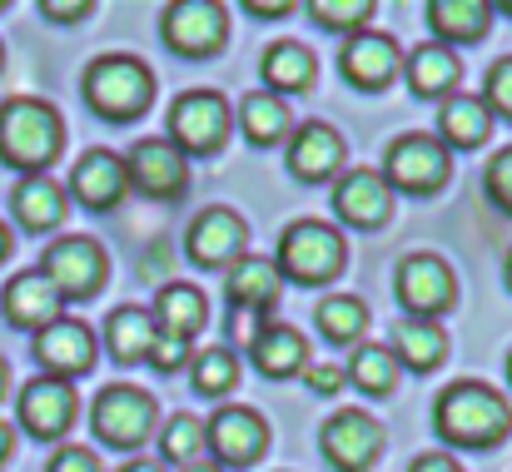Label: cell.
Returning <instances> with one entry per match:
<instances>
[{
    "label": "cell",
    "mask_w": 512,
    "mask_h": 472,
    "mask_svg": "<svg viewBox=\"0 0 512 472\" xmlns=\"http://www.w3.org/2000/svg\"><path fill=\"white\" fill-rule=\"evenodd\" d=\"M75 413H80V398H75V383H65V378H30L25 388H20V398H15V418H20V428L30 433V438H60V433H70V423H75Z\"/></svg>",
    "instance_id": "obj_10"
},
{
    "label": "cell",
    "mask_w": 512,
    "mask_h": 472,
    "mask_svg": "<svg viewBox=\"0 0 512 472\" xmlns=\"http://www.w3.org/2000/svg\"><path fill=\"white\" fill-rule=\"evenodd\" d=\"M388 353H393V363H408L413 373H433L448 358V333L428 318H398Z\"/></svg>",
    "instance_id": "obj_25"
},
{
    "label": "cell",
    "mask_w": 512,
    "mask_h": 472,
    "mask_svg": "<svg viewBox=\"0 0 512 472\" xmlns=\"http://www.w3.org/2000/svg\"><path fill=\"white\" fill-rule=\"evenodd\" d=\"M5 254H10V229L0 224V259H5Z\"/></svg>",
    "instance_id": "obj_50"
},
{
    "label": "cell",
    "mask_w": 512,
    "mask_h": 472,
    "mask_svg": "<svg viewBox=\"0 0 512 472\" xmlns=\"http://www.w3.org/2000/svg\"><path fill=\"white\" fill-rule=\"evenodd\" d=\"M348 383L363 388V393H373V398L393 393V383H398V363H393V353H388L383 343H358L353 358H348Z\"/></svg>",
    "instance_id": "obj_34"
},
{
    "label": "cell",
    "mask_w": 512,
    "mask_h": 472,
    "mask_svg": "<svg viewBox=\"0 0 512 472\" xmlns=\"http://www.w3.org/2000/svg\"><path fill=\"white\" fill-rule=\"evenodd\" d=\"M234 383H239V358H234L224 343H214V348H204V353L194 358V388H199L204 398H224Z\"/></svg>",
    "instance_id": "obj_35"
},
{
    "label": "cell",
    "mask_w": 512,
    "mask_h": 472,
    "mask_svg": "<svg viewBox=\"0 0 512 472\" xmlns=\"http://www.w3.org/2000/svg\"><path fill=\"white\" fill-rule=\"evenodd\" d=\"M259 70H264V85L279 90V95H294V90H309V85H314V55H309V45H299V40L269 45L264 60H259Z\"/></svg>",
    "instance_id": "obj_29"
},
{
    "label": "cell",
    "mask_w": 512,
    "mask_h": 472,
    "mask_svg": "<svg viewBox=\"0 0 512 472\" xmlns=\"http://www.w3.org/2000/svg\"><path fill=\"white\" fill-rule=\"evenodd\" d=\"M45 472H100V458L90 448H60Z\"/></svg>",
    "instance_id": "obj_41"
},
{
    "label": "cell",
    "mask_w": 512,
    "mask_h": 472,
    "mask_svg": "<svg viewBox=\"0 0 512 472\" xmlns=\"http://www.w3.org/2000/svg\"><path fill=\"white\" fill-rule=\"evenodd\" d=\"M65 145V120L55 115V105L15 95L0 105V159L20 174H40Z\"/></svg>",
    "instance_id": "obj_2"
},
{
    "label": "cell",
    "mask_w": 512,
    "mask_h": 472,
    "mask_svg": "<svg viewBox=\"0 0 512 472\" xmlns=\"http://www.w3.org/2000/svg\"><path fill=\"white\" fill-rule=\"evenodd\" d=\"M433 428H438L453 448H493V443L508 438L512 408L498 388L463 378V383L443 388V398H438V408H433Z\"/></svg>",
    "instance_id": "obj_1"
},
{
    "label": "cell",
    "mask_w": 512,
    "mask_h": 472,
    "mask_svg": "<svg viewBox=\"0 0 512 472\" xmlns=\"http://www.w3.org/2000/svg\"><path fill=\"white\" fill-rule=\"evenodd\" d=\"M184 472H224V468H219V463H209V458H199V463H189Z\"/></svg>",
    "instance_id": "obj_47"
},
{
    "label": "cell",
    "mask_w": 512,
    "mask_h": 472,
    "mask_svg": "<svg viewBox=\"0 0 512 472\" xmlns=\"http://www.w3.org/2000/svg\"><path fill=\"white\" fill-rule=\"evenodd\" d=\"M40 10H45L50 20H75V15H90L95 5H90V0H75V5H60V0H45Z\"/></svg>",
    "instance_id": "obj_43"
},
{
    "label": "cell",
    "mask_w": 512,
    "mask_h": 472,
    "mask_svg": "<svg viewBox=\"0 0 512 472\" xmlns=\"http://www.w3.org/2000/svg\"><path fill=\"white\" fill-rule=\"evenodd\" d=\"M130 179H125V159L110 155V150H85L70 169V194L85 204V209H115L125 199Z\"/></svg>",
    "instance_id": "obj_18"
},
{
    "label": "cell",
    "mask_w": 512,
    "mask_h": 472,
    "mask_svg": "<svg viewBox=\"0 0 512 472\" xmlns=\"http://www.w3.org/2000/svg\"><path fill=\"white\" fill-rule=\"evenodd\" d=\"M5 388H10V363L0 358V398H5Z\"/></svg>",
    "instance_id": "obj_49"
},
{
    "label": "cell",
    "mask_w": 512,
    "mask_h": 472,
    "mask_svg": "<svg viewBox=\"0 0 512 472\" xmlns=\"http://www.w3.org/2000/svg\"><path fill=\"white\" fill-rule=\"evenodd\" d=\"M90 423H95V438L110 443V448H135L155 433V398L135 383H110L95 408H90Z\"/></svg>",
    "instance_id": "obj_6"
},
{
    "label": "cell",
    "mask_w": 512,
    "mask_h": 472,
    "mask_svg": "<svg viewBox=\"0 0 512 472\" xmlns=\"http://www.w3.org/2000/svg\"><path fill=\"white\" fill-rule=\"evenodd\" d=\"M483 105H488V115L498 110V115H508V120H512V55H508V60H498V65L488 70V90H483Z\"/></svg>",
    "instance_id": "obj_39"
},
{
    "label": "cell",
    "mask_w": 512,
    "mask_h": 472,
    "mask_svg": "<svg viewBox=\"0 0 512 472\" xmlns=\"http://www.w3.org/2000/svg\"><path fill=\"white\" fill-rule=\"evenodd\" d=\"M339 164H343L339 130H329V125H319V120L304 125V130H294V140H289V174H294V179L314 184V179H329Z\"/></svg>",
    "instance_id": "obj_21"
},
{
    "label": "cell",
    "mask_w": 512,
    "mask_h": 472,
    "mask_svg": "<svg viewBox=\"0 0 512 472\" xmlns=\"http://www.w3.org/2000/svg\"><path fill=\"white\" fill-rule=\"evenodd\" d=\"M393 289H398V299H403L408 318H428V323H433L438 314H448L453 299H458L453 269H448L438 254H408V259L398 264Z\"/></svg>",
    "instance_id": "obj_8"
},
{
    "label": "cell",
    "mask_w": 512,
    "mask_h": 472,
    "mask_svg": "<svg viewBox=\"0 0 512 472\" xmlns=\"http://www.w3.org/2000/svg\"><path fill=\"white\" fill-rule=\"evenodd\" d=\"M493 5L483 0H428V20L443 40H483Z\"/></svg>",
    "instance_id": "obj_31"
},
{
    "label": "cell",
    "mask_w": 512,
    "mask_h": 472,
    "mask_svg": "<svg viewBox=\"0 0 512 472\" xmlns=\"http://www.w3.org/2000/svg\"><path fill=\"white\" fill-rule=\"evenodd\" d=\"M294 5H259V0H249V15H289Z\"/></svg>",
    "instance_id": "obj_45"
},
{
    "label": "cell",
    "mask_w": 512,
    "mask_h": 472,
    "mask_svg": "<svg viewBox=\"0 0 512 472\" xmlns=\"http://www.w3.org/2000/svg\"><path fill=\"white\" fill-rule=\"evenodd\" d=\"M309 15L324 25V30H363V20L373 15V0H314Z\"/></svg>",
    "instance_id": "obj_37"
},
{
    "label": "cell",
    "mask_w": 512,
    "mask_h": 472,
    "mask_svg": "<svg viewBox=\"0 0 512 472\" xmlns=\"http://www.w3.org/2000/svg\"><path fill=\"white\" fill-rule=\"evenodd\" d=\"M125 179L150 199H174L189 189V159L170 140H135V150L125 155Z\"/></svg>",
    "instance_id": "obj_14"
},
{
    "label": "cell",
    "mask_w": 512,
    "mask_h": 472,
    "mask_svg": "<svg viewBox=\"0 0 512 472\" xmlns=\"http://www.w3.org/2000/svg\"><path fill=\"white\" fill-rule=\"evenodd\" d=\"M244 244H249V229L234 209H204L184 239V249L199 269H229L234 259H244Z\"/></svg>",
    "instance_id": "obj_15"
},
{
    "label": "cell",
    "mask_w": 512,
    "mask_h": 472,
    "mask_svg": "<svg viewBox=\"0 0 512 472\" xmlns=\"http://www.w3.org/2000/svg\"><path fill=\"white\" fill-rule=\"evenodd\" d=\"M35 358L50 378H75L95 363V333L80 323V318H55L35 333Z\"/></svg>",
    "instance_id": "obj_16"
},
{
    "label": "cell",
    "mask_w": 512,
    "mask_h": 472,
    "mask_svg": "<svg viewBox=\"0 0 512 472\" xmlns=\"http://www.w3.org/2000/svg\"><path fill=\"white\" fill-rule=\"evenodd\" d=\"M493 130V115L478 95H448L443 100V115H438V145L443 150H478Z\"/></svg>",
    "instance_id": "obj_24"
},
{
    "label": "cell",
    "mask_w": 512,
    "mask_h": 472,
    "mask_svg": "<svg viewBox=\"0 0 512 472\" xmlns=\"http://www.w3.org/2000/svg\"><path fill=\"white\" fill-rule=\"evenodd\" d=\"M458 55L448 45H418L408 60H403V75H408V90L418 100H433V95H448L458 85Z\"/></svg>",
    "instance_id": "obj_28"
},
{
    "label": "cell",
    "mask_w": 512,
    "mask_h": 472,
    "mask_svg": "<svg viewBox=\"0 0 512 472\" xmlns=\"http://www.w3.org/2000/svg\"><path fill=\"white\" fill-rule=\"evenodd\" d=\"M503 15H512V0H508V5H503Z\"/></svg>",
    "instance_id": "obj_53"
},
{
    "label": "cell",
    "mask_w": 512,
    "mask_h": 472,
    "mask_svg": "<svg viewBox=\"0 0 512 472\" xmlns=\"http://www.w3.org/2000/svg\"><path fill=\"white\" fill-rule=\"evenodd\" d=\"M398 45L388 40V35H378V30H358V35H348L343 40V55H339V70L358 85V90H378V85H388L393 75H398Z\"/></svg>",
    "instance_id": "obj_19"
},
{
    "label": "cell",
    "mask_w": 512,
    "mask_h": 472,
    "mask_svg": "<svg viewBox=\"0 0 512 472\" xmlns=\"http://www.w3.org/2000/svg\"><path fill=\"white\" fill-rule=\"evenodd\" d=\"M249 358H254L259 373L289 378V373H299V368L309 363V338H304L299 328H289V323H264V328L249 338Z\"/></svg>",
    "instance_id": "obj_23"
},
{
    "label": "cell",
    "mask_w": 512,
    "mask_h": 472,
    "mask_svg": "<svg viewBox=\"0 0 512 472\" xmlns=\"http://www.w3.org/2000/svg\"><path fill=\"white\" fill-rule=\"evenodd\" d=\"M319 443H324V458L339 472H368L373 458L383 453V428H378V418H368L363 408H343V413H334V418L324 423Z\"/></svg>",
    "instance_id": "obj_11"
},
{
    "label": "cell",
    "mask_w": 512,
    "mask_h": 472,
    "mask_svg": "<svg viewBox=\"0 0 512 472\" xmlns=\"http://www.w3.org/2000/svg\"><path fill=\"white\" fill-rule=\"evenodd\" d=\"M40 274L50 279V289H55L60 299H90V294L105 284L110 259H105V249H100L90 234H65V239H55V244L45 249Z\"/></svg>",
    "instance_id": "obj_5"
},
{
    "label": "cell",
    "mask_w": 512,
    "mask_h": 472,
    "mask_svg": "<svg viewBox=\"0 0 512 472\" xmlns=\"http://www.w3.org/2000/svg\"><path fill=\"white\" fill-rule=\"evenodd\" d=\"M0 304H5V318H10L15 328H30V333H40L45 323L65 318V299L50 289V279H45L40 269H30V274H15V279L5 284Z\"/></svg>",
    "instance_id": "obj_20"
},
{
    "label": "cell",
    "mask_w": 512,
    "mask_h": 472,
    "mask_svg": "<svg viewBox=\"0 0 512 472\" xmlns=\"http://www.w3.org/2000/svg\"><path fill=\"white\" fill-rule=\"evenodd\" d=\"M448 150L433 140V135H398L388 145V159H383V184L388 189H408V194H433L443 189L448 179Z\"/></svg>",
    "instance_id": "obj_9"
},
{
    "label": "cell",
    "mask_w": 512,
    "mask_h": 472,
    "mask_svg": "<svg viewBox=\"0 0 512 472\" xmlns=\"http://www.w3.org/2000/svg\"><path fill=\"white\" fill-rule=\"evenodd\" d=\"M229 35V10L214 0H179L165 10V45L174 55H214Z\"/></svg>",
    "instance_id": "obj_12"
},
{
    "label": "cell",
    "mask_w": 512,
    "mask_h": 472,
    "mask_svg": "<svg viewBox=\"0 0 512 472\" xmlns=\"http://www.w3.org/2000/svg\"><path fill=\"white\" fill-rule=\"evenodd\" d=\"M204 448L214 458H224L229 468H249L269 448V423L254 408H219L204 423Z\"/></svg>",
    "instance_id": "obj_13"
},
{
    "label": "cell",
    "mask_w": 512,
    "mask_h": 472,
    "mask_svg": "<svg viewBox=\"0 0 512 472\" xmlns=\"http://www.w3.org/2000/svg\"><path fill=\"white\" fill-rule=\"evenodd\" d=\"M0 10H5V5H0Z\"/></svg>",
    "instance_id": "obj_54"
},
{
    "label": "cell",
    "mask_w": 512,
    "mask_h": 472,
    "mask_svg": "<svg viewBox=\"0 0 512 472\" xmlns=\"http://www.w3.org/2000/svg\"><path fill=\"white\" fill-rule=\"evenodd\" d=\"M309 388H314V393H339V388H343V373L334 368V363H319V368L309 373Z\"/></svg>",
    "instance_id": "obj_42"
},
{
    "label": "cell",
    "mask_w": 512,
    "mask_h": 472,
    "mask_svg": "<svg viewBox=\"0 0 512 472\" xmlns=\"http://www.w3.org/2000/svg\"><path fill=\"white\" fill-rule=\"evenodd\" d=\"M184 358H189V338H179V333H155L145 363L160 368V373H174V368H184Z\"/></svg>",
    "instance_id": "obj_40"
},
{
    "label": "cell",
    "mask_w": 512,
    "mask_h": 472,
    "mask_svg": "<svg viewBox=\"0 0 512 472\" xmlns=\"http://www.w3.org/2000/svg\"><path fill=\"white\" fill-rule=\"evenodd\" d=\"M150 95H155V75L135 55H100L85 70V100L105 120H135V115H145L150 110Z\"/></svg>",
    "instance_id": "obj_3"
},
{
    "label": "cell",
    "mask_w": 512,
    "mask_h": 472,
    "mask_svg": "<svg viewBox=\"0 0 512 472\" xmlns=\"http://www.w3.org/2000/svg\"><path fill=\"white\" fill-rule=\"evenodd\" d=\"M229 140V105L214 90H189L170 110V145L179 155H214Z\"/></svg>",
    "instance_id": "obj_7"
},
{
    "label": "cell",
    "mask_w": 512,
    "mask_h": 472,
    "mask_svg": "<svg viewBox=\"0 0 512 472\" xmlns=\"http://www.w3.org/2000/svg\"><path fill=\"white\" fill-rule=\"evenodd\" d=\"M314 323H319V333H324L329 343L358 348V338H363V328H368V309H363V299H353V294H334V299L319 304Z\"/></svg>",
    "instance_id": "obj_33"
},
{
    "label": "cell",
    "mask_w": 512,
    "mask_h": 472,
    "mask_svg": "<svg viewBox=\"0 0 512 472\" xmlns=\"http://www.w3.org/2000/svg\"><path fill=\"white\" fill-rule=\"evenodd\" d=\"M10 448H15V433H10V423H0V463L10 458Z\"/></svg>",
    "instance_id": "obj_46"
},
{
    "label": "cell",
    "mask_w": 512,
    "mask_h": 472,
    "mask_svg": "<svg viewBox=\"0 0 512 472\" xmlns=\"http://www.w3.org/2000/svg\"><path fill=\"white\" fill-rule=\"evenodd\" d=\"M155 314L150 309H135V304H125V309H115V314L105 318V348H110V358L115 363H140V358H150V343H155Z\"/></svg>",
    "instance_id": "obj_27"
},
{
    "label": "cell",
    "mask_w": 512,
    "mask_h": 472,
    "mask_svg": "<svg viewBox=\"0 0 512 472\" xmlns=\"http://www.w3.org/2000/svg\"><path fill=\"white\" fill-rule=\"evenodd\" d=\"M508 289H512V254H508Z\"/></svg>",
    "instance_id": "obj_51"
},
{
    "label": "cell",
    "mask_w": 512,
    "mask_h": 472,
    "mask_svg": "<svg viewBox=\"0 0 512 472\" xmlns=\"http://www.w3.org/2000/svg\"><path fill=\"white\" fill-rule=\"evenodd\" d=\"M334 214L353 229H378L393 214V189L383 184V174L373 169H353L334 184Z\"/></svg>",
    "instance_id": "obj_17"
},
{
    "label": "cell",
    "mask_w": 512,
    "mask_h": 472,
    "mask_svg": "<svg viewBox=\"0 0 512 472\" xmlns=\"http://www.w3.org/2000/svg\"><path fill=\"white\" fill-rule=\"evenodd\" d=\"M239 125H244V135H249V145H259V150H269V145H279L284 135H289V105L279 100V95H249L244 100V110H239Z\"/></svg>",
    "instance_id": "obj_32"
},
{
    "label": "cell",
    "mask_w": 512,
    "mask_h": 472,
    "mask_svg": "<svg viewBox=\"0 0 512 472\" xmlns=\"http://www.w3.org/2000/svg\"><path fill=\"white\" fill-rule=\"evenodd\" d=\"M348 264V244L334 224H319V219H299L284 229L279 239V279H294V284H329Z\"/></svg>",
    "instance_id": "obj_4"
},
{
    "label": "cell",
    "mask_w": 512,
    "mask_h": 472,
    "mask_svg": "<svg viewBox=\"0 0 512 472\" xmlns=\"http://www.w3.org/2000/svg\"><path fill=\"white\" fill-rule=\"evenodd\" d=\"M120 472H160V463H125Z\"/></svg>",
    "instance_id": "obj_48"
},
{
    "label": "cell",
    "mask_w": 512,
    "mask_h": 472,
    "mask_svg": "<svg viewBox=\"0 0 512 472\" xmlns=\"http://www.w3.org/2000/svg\"><path fill=\"white\" fill-rule=\"evenodd\" d=\"M408 472H463L448 453H423V458H413V468Z\"/></svg>",
    "instance_id": "obj_44"
},
{
    "label": "cell",
    "mask_w": 512,
    "mask_h": 472,
    "mask_svg": "<svg viewBox=\"0 0 512 472\" xmlns=\"http://www.w3.org/2000/svg\"><path fill=\"white\" fill-rule=\"evenodd\" d=\"M10 209H15V219H20L30 234L55 229V224L65 219V189H60L55 179H45V174H25V179L15 184V194H10Z\"/></svg>",
    "instance_id": "obj_26"
},
{
    "label": "cell",
    "mask_w": 512,
    "mask_h": 472,
    "mask_svg": "<svg viewBox=\"0 0 512 472\" xmlns=\"http://www.w3.org/2000/svg\"><path fill=\"white\" fill-rule=\"evenodd\" d=\"M160 453L179 463V468H189V463H199L204 458V423L199 418H189V413H179L165 423V433H160Z\"/></svg>",
    "instance_id": "obj_36"
},
{
    "label": "cell",
    "mask_w": 512,
    "mask_h": 472,
    "mask_svg": "<svg viewBox=\"0 0 512 472\" xmlns=\"http://www.w3.org/2000/svg\"><path fill=\"white\" fill-rule=\"evenodd\" d=\"M204 323H209V309H204V294L199 289H189V284H165L160 289V299H155V328L160 333L194 338Z\"/></svg>",
    "instance_id": "obj_30"
},
{
    "label": "cell",
    "mask_w": 512,
    "mask_h": 472,
    "mask_svg": "<svg viewBox=\"0 0 512 472\" xmlns=\"http://www.w3.org/2000/svg\"><path fill=\"white\" fill-rule=\"evenodd\" d=\"M508 383H512V353H508Z\"/></svg>",
    "instance_id": "obj_52"
},
{
    "label": "cell",
    "mask_w": 512,
    "mask_h": 472,
    "mask_svg": "<svg viewBox=\"0 0 512 472\" xmlns=\"http://www.w3.org/2000/svg\"><path fill=\"white\" fill-rule=\"evenodd\" d=\"M279 269H274V259H234L229 264V279H224V289H229V299H234V309L239 314H269L274 304H279Z\"/></svg>",
    "instance_id": "obj_22"
},
{
    "label": "cell",
    "mask_w": 512,
    "mask_h": 472,
    "mask_svg": "<svg viewBox=\"0 0 512 472\" xmlns=\"http://www.w3.org/2000/svg\"><path fill=\"white\" fill-rule=\"evenodd\" d=\"M483 184H488V199H493L503 214H512V145L488 159V174H483Z\"/></svg>",
    "instance_id": "obj_38"
}]
</instances>
